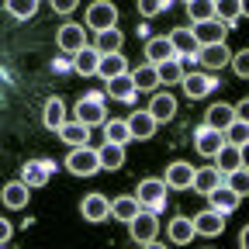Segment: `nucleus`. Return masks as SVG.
<instances>
[{
  "label": "nucleus",
  "instance_id": "f257e3e1",
  "mask_svg": "<svg viewBox=\"0 0 249 249\" xmlns=\"http://www.w3.org/2000/svg\"><path fill=\"white\" fill-rule=\"evenodd\" d=\"M66 170L73 177H93L101 170L97 163V149H87V145H73V152L66 156Z\"/></svg>",
  "mask_w": 249,
  "mask_h": 249
},
{
  "label": "nucleus",
  "instance_id": "f03ea898",
  "mask_svg": "<svg viewBox=\"0 0 249 249\" xmlns=\"http://www.w3.org/2000/svg\"><path fill=\"white\" fill-rule=\"evenodd\" d=\"M166 191H170V187L163 183V180H142L139 183V191H135V197H139V204L142 208H149V211H160L163 204H166Z\"/></svg>",
  "mask_w": 249,
  "mask_h": 249
},
{
  "label": "nucleus",
  "instance_id": "7ed1b4c3",
  "mask_svg": "<svg viewBox=\"0 0 249 249\" xmlns=\"http://www.w3.org/2000/svg\"><path fill=\"white\" fill-rule=\"evenodd\" d=\"M114 24H118V7L111 0H97V4L87 7V28L104 31V28H114Z\"/></svg>",
  "mask_w": 249,
  "mask_h": 249
},
{
  "label": "nucleus",
  "instance_id": "20e7f679",
  "mask_svg": "<svg viewBox=\"0 0 249 249\" xmlns=\"http://www.w3.org/2000/svg\"><path fill=\"white\" fill-rule=\"evenodd\" d=\"M191 31H194V42H197V45H214V42H225L229 24L218 21V18H208V21H197Z\"/></svg>",
  "mask_w": 249,
  "mask_h": 249
},
{
  "label": "nucleus",
  "instance_id": "39448f33",
  "mask_svg": "<svg viewBox=\"0 0 249 249\" xmlns=\"http://www.w3.org/2000/svg\"><path fill=\"white\" fill-rule=\"evenodd\" d=\"M55 45L66 52V55H76V52L87 45V28H83V24H73V21L62 24L59 35H55Z\"/></svg>",
  "mask_w": 249,
  "mask_h": 249
},
{
  "label": "nucleus",
  "instance_id": "423d86ee",
  "mask_svg": "<svg viewBox=\"0 0 249 249\" xmlns=\"http://www.w3.org/2000/svg\"><path fill=\"white\" fill-rule=\"evenodd\" d=\"M156 232H160V222H156L152 211H139L132 222H128V235H132L135 242H152Z\"/></svg>",
  "mask_w": 249,
  "mask_h": 249
},
{
  "label": "nucleus",
  "instance_id": "0eeeda50",
  "mask_svg": "<svg viewBox=\"0 0 249 249\" xmlns=\"http://www.w3.org/2000/svg\"><path fill=\"white\" fill-rule=\"evenodd\" d=\"M80 214H83V222H107L111 218V201L104 194H87L83 204H80Z\"/></svg>",
  "mask_w": 249,
  "mask_h": 249
},
{
  "label": "nucleus",
  "instance_id": "6e6552de",
  "mask_svg": "<svg viewBox=\"0 0 249 249\" xmlns=\"http://www.w3.org/2000/svg\"><path fill=\"white\" fill-rule=\"evenodd\" d=\"M104 101H97V97H80V104H76V121H83L87 128H93V124H104Z\"/></svg>",
  "mask_w": 249,
  "mask_h": 249
},
{
  "label": "nucleus",
  "instance_id": "1a4fd4ad",
  "mask_svg": "<svg viewBox=\"0 0 249 249\" xmlns=\"http://www.w3.org/2000/svg\"><path fill=\"white\" fill-rule=\"evenodd\" d=\"M211 160L218 163V166H214L218 173H232L235 166H246V149H239V145H232V142H225L222 149H218V152L211 156Z\"/></svg>",
  "mask_w": 249,
  "mask_h": 249
},
{
  "label": "nucleus",
  "instance_id": "9d476101",
  "mask_svg": "<svg viewBox=\"0 0 249 249\" xmlns=\"http://www.w3.org/2000/svg\"><path fill=\"white\" fill-rule=\"evenodd\" d=\"M191 180H194V166L183 163V160L170 163V166H166V177H163V183L170 187V191H187V187H191Z\"/></svg>",
  "mask_w": 249,
  "mask_h": 249
},
{
  "label": "nucleus",
  "instance_id": "9b49d317",
  "mask_svg": "<svg viewBox=\"0 0 249 249\" xmlns=\"http://www.w3.org/2000/svg\"><path fill=\"white\" fill-rule=\"evenodd\" d=\"M222 145H225V135L218 132V128H208V124H201V128H197V135H194V149H197L201 156H208V160H211V156L222 149Z\"/></svg>",
  "mask_w": 249,
  "mask_h": 249
},
{
  "label": "nucleus",
  "instance_id": "f8f14e48",
  "mask_svg": "<svg viewBox=\"0 0 249 249\" xmlns=\"http://www.w3.org/2000/svg\"><path fill=\"white\" fill-rule=\"evenodd\" d=\"M194 55L204 62L208 70H222L225 62L232 59V52H229V45H225V42H214V45H197V52H194Z\"/></svg>",
  "mask_w": 249,
  "mask_h": 249
},
{
  "label": "nucleus",
  "instance_id": "ddd939ff",
  "mask_svg": "<svg viewBox=\"0 0 249 249\" xmlns=\"http://www.w3.org/2000/svg\"><path fill=\"white\" fill-rule=\"evenodd\" d=\"M222 229H225V214L214 208H208L194 218V235H222Z\"/></svg>",
  "mask_w": 249,
  "mask_h": 249
},
{
  "label": "nucleus",
  "instance_id": "4468645a",
  "mask_svg": "<svg viewBox=\"0 0 249 249\" xmlns=\"http://www.w3.org/2000/svg\"><path fill=\"white\" fill-rule=\"evenodd\" d=\"M180 87H183V93H187L191 101H197V97H208V93H211L218 83H214L211 76H204V73H191V76L180 80Z\"/></svg>",
  "mask_w": 249,
  "mask_h": 249
},
{
  "label": "nucleus",
  "instance_id": "2eb2a0df",
  "mask_svg": "<svg viewBox=\"0 0 249 249\" xmlns=\"http://www.w3.org/2000/svg\"><path fill=\"white\" fill-rule=\"evenodd\" d=\"M149 114H152V121L160 124V121H170L173 114H177V97L173 93H156V97L149 101V107H145Z\"/></svg>",
  "mask_w": 249,
  "mask_h": 249
},
{
  "label": "nucleus",
  "instance_id": "dca6fc26",
  "mask_svg": "<svg viewBox=\"0 0 249 249\" xmlns=\"http://www.w3.org/2000/svg\"><path fill=\"white\" fill-rule=\"evenodd\" d=\"M208 201H211V208H214V211H222V214H229V211H235V208L242 204V197H239L235 191H229L225 183H218L214 191L208 194Z\"/></svg>",
  "mask_w": 249,
  "mask_h": 249
},
{
  "label": "nucleus",
  "instance_id": "f3484780",
  "mask_svg": "<svg viewBox=\"0 0 249 249\" xmlns=\"http://www.w3.org/2000/svg\"><path fill=\"white\" fill-rule=\"evenodd\" d=\"M28 191H31V187H28L24 180H11L4 191H0V201H4L7 208H14V211H18V208H28V197H31Z\"/></svg>",
  "mask_w": 249,
  "mask_h": 249
},
{
  "label": "nucleus",
  "instance_id": "a211bd4d",
  "mask_svg": "<svg viewBox=\"0 0 249 249\" xmlns=\"http://www.w3.org/2000/svg\"><path fill=\"white\" fill-rule=\"evenodd\" d=\"M52 170H55V166H52L49 160H35V163H28V166H24V177H21V180L31 187V191H35V187H45V183H49Z\"/></svg>",
  "mask_w": 249,
  "mask_h": 249
},
{
  "label": "nucleus",
  "instance_id": "6ab92c4d",
  "mask_svg": "<svg viewBox=\"0 0 249 249\" xmlns=\"http://www.w3.org/2000/svg\"><path fill=\"white\" fill-rule=\"evenodd\" d=\"M139 211H142V204H139L135 194H124V197H114L111 201V218H118V222H124V225H128Z\"/></svg>",
  "mask_w": 249,
  "mask_h": 249
},
{
  "label": "nucleus",
  "instance_id": "aec40b11",
  "mask_svg": "<svg viewBox=\"0 0 249 249\" xmlns=\"http://www.w3.org/2000/svg\"><path fill=\"white\" fill-rule=\"evenodd\" d=\"M121 73H128V62H124V55L121 52H111V55H101V62H97V76L107 83V80H114V76H121Z\"/></svg>",
  "mask_w": 249,
  "mask_h": 249
},
{
  "label": "nucleus",
  "instance_id": "412c9836",
  "mask_svg": "<svg viewBox=\"0 0 249 249\" xmlns=\"http://www.w3.org/2000/svg\"><path fill=\"white\" fill-rule=\"evenodd\" d=\"M104 93H107V97H114V101H132V97H135L132 73H121V76L107 80V83H104Z\"/></svg>",
  "mask_w": 249,
  "mask_h": 249
},
{
  "label": "nucleus",
  "instance_id": "4be33fe9",
  "mask_svg": "<svg viewBox=\"0 0 249 249\" xmlns=\"http://www.w3.org/2000/svg\"><path fill=\"white\" fill-rule=\"evenodd\" d=\"M124 124H128V135L139 139V142H142V139H152V132H156V121H152L149 111H135Z\"/></svg>",
  "mask_w": 249,
  "mask_h": 249
},
{
  "label": "nucleus",
  "instance_id": "5701e85b",
  "mask_svg": "<svg viewBox=\"0 0 249 249\" xmlns=\"http://www.w3.org/2000/svg\"><path fill=\"white\" fill-rule=\"evenodd\" d=\"M218 183H225V173H218L214 166H204V170H194V180H191V187L197 194H211Z\"/></svg>",
  "mask_w": 249,
  "mask_h": 249
},
{
  "label": "nucleus",
  "instance_id": "b1692460",
  "mask_svg": "<svg viewBox=\"0 0 249 249\" xmlns=\"http://www.w3.org/2000/svg\"><path fill=\"white\" fill-rule=\"evenodd\" d=\"M97 163H101V170H121V166H124V145L104 142V145L97 149Z\"/></svg>",
  "mask_w": 249,
  "mask_h": 249
},
{
  "label": "nucleus",
  "instance_id": "393cba45",
  "mask_svg": "<svg viewBox=\"0 0 249 249\" xmlns=\"http://www.w3.org/2000/svg\"><path fill=\"white\" fill-rule=\"evenodd\" d=\"M55 132H59V139L66 145H87V139H90V128L83 121H62Z\"/></svg>",
  "mask_w": 249,
  "mask_h": 249
},
{
  "label": "nucleus",
  "instance_id": "a878e982",
  "mask_svg": "<svg viewBox=\"0 0 249 249\" xmlns=\"http://www.w3.org/2000/svg\"><path fill=\"white\" fill-rule=\"evenodd\" d=\"M166 38H170V45H173L177 59H180V55H194V52H197V42H194V31H191V28H173V35H166Z\"/></svg>",
  "mask_w": 249,
  "mask_h": 249
},
{
  "label": "nucleus",
  "instance_id": "bb28decb",
  "mask_svg": "<svg viewBox=\"0 0 249 249\" xmlns=\"http://www.w3.org/2000/svg\"><path fill=\"white\" fill-rule=\"evenodd\" d=\"M97 62H101V52L93 49V45H83L76 55H73V70L80 76H90V73H97Z\"/></svg>",
  "mask_w": 249,
  "mask_h": 249
},
{
  "label": "nucleus",
  "instance_id": "cd10ccee",
  "mask_svg": "<svg viewBox=\"0 0 249 249\" xmlns=\"http://www.w3.org/2000/svg\"><path fill=\"white\" fill-rule=\"evenodd\" d=\"M232 121H235V107H229V104H211L208 107V118H204L208 128H218V132H225Z\"/></svg>",
  "mask_w": 249,
  "mask_h": 249
},
{
  "label": "nucleus",
  "instance_id": "c85d7f7f",
  "mask_svg": "<svg viewBox=\"0 0 249 249\" xmlns=\"http://www.w3.org/2000/svg\"><path fill=\"white\" fill-rule=\"evenodd\" d=\"M121 42H124V35H121L118 24H114V28L97 31V42H93V49H97L101 55H111V52H121Z\"/></svg>",
  "mask_w": 249,
  "mask_h": 249
},
{
  "label": "nucleus",
  "instance_id": "c756f323",
  "mask_svg": "<svg viewBox=\"0 0 249 249\" xmlns=\"http://www.w3.org/2000/svg\"><path fill=\"white\" fill-rule=\"evenodd\" d=\"M242 14H246V0H214V18L218 21L235 24Z\"/></svg>",
  "mask_w": 249,
  "mask_h": 249
},
{
  "label": "nucleus",
  "instance_id": "7c9ffc66",
  "mask_svg": "<svg viewBox=\"0 0 249 249\" xmlns=\"http://www.w3.org/2000/svg\"><path fill=\"white\" fill-rule=\"evenodd\" d=\"M166 235H170V242L187 246V242L194 239V222H191V218H183V214H177L173 222H170V229H166Z\"/></svg>",
  "mask_w": 249,
  "mask_h": 249
},
{
  "label": "nucleus",
  "instance_id": "2f4dec72",
  "mask_svg": "<svg viewBox=\"0 0 249 249\" xmlns=\"http://www.w3.org/2000/svg\"><path fill=\"white\" fill-rule=\"evenodd\" d=\"M145 55H149L152 66H156V62H163V59H177V52H173V45H170L166 35L163 38H149L145 42Z\"/></svg>",
  "mask_w": 249,
  "mask_h": 249
},
{
  "label": "nucleus",
  "instance_id": "473e14b6",
  "mask_svg": "<svg viewBox=\"0 0 249 249\" xmlns=\"http://www.w3.org/2000/svg\"><path fill=\"white\" fill-rule=\"evenodd\" d=\"M156 76H160V83H180L183 80V62L180 59H163V62H156Z\"/></svg>",
  "mask_w": 249,
  "mask_h": 249
},
{
  "label": "nucleus",
  "instance_id": "72a5a7b5",
  "mask_svg": "<svg viewBox=\"0 0 249 249\" xmlns=\"http://www.w3.org/2000/svg\"><path fill=\"white\" fill-rule=\"evenodd\" d=\"M132 83H135V93H139V90H156V87H160V76H156V66H152V62L139 66V70L132 73Z\"/></svg>",
  "mask_w": 249,
  "mask_h": 249
},
{
  "label": "nucleus",
  "instance_id": "f704fd0d",
  "mask_svg": "<svg viewBox=\"0 0 249 249\" xmlns=\"http://www.w3.org/2000/svg\"><path fill=\"white\" fill-rule=\"evenodd\" d=\"M104 142H118V145H124V142H132V135H128V124L124 121H118V118H104Z\"/></svg>",
  "mask_w": 249,
  "mask_h": 249
},
{
  "label": "nucleus",
  "instance_id": "c9c22d12",
  "mask_svg": "<svg viewBox=\"0 0 249 249\" xmlns=\"http://www.w3.org/2000/svg\"><path fill=\"white\" fill-rule=\"evenodd\" d=\"M42 118H45V128H52V132H55L59 124L66 121V107H62V101H59V97L45 101V114H42Z\"/></svg>",
  "mask_w": 249,
  "mask_h": 249
},
{
  "label": "nucleus",
  "instance_id": "e433bc0d",
  "mask_svg": "<svg viewBox=\"0 0 249 249\" xmlns=\"http://www.w3.org/2000/svg\"><path fill=\"white\" fill-rule=\"evenodd\" d=\"M225 135V142H232V145H239V149H246V142H249V124L242 121V118H235L229 128L222 132Z\"/></svg>",
  "mask_w": 249,
  "mask_h": 249
},
{
  "label": "nucleus",
  "instance_id": "4c0bfd02",
  "mask_svg": "<svg viewBox=\"0 0 249 249\" xmlns=\"http://www.w3.org/2000/svg\"><path fill=\"white\" fill-rule=\"evenodd\" d=\"M225 187L235 191L239 197H246L249 194V173H246V166H235L232 173H225Z\"/></svg>",
  "mask_w": 249,
  "mask_h": 249
},
{
  "label": "nucleus",
  "instance_id": "58836bf2",
  "mask_svg": "<svg viewBox=\"0 0 249 249\" xmlns=\"http://www.w3.org/2000/svg\"><path fill=\"white\" fill-rule=\"evenodd\" d=\"M4 7H7V14H14V18L28 21V18H35L38 0H4Z\"/></svg>",
  "mask_w": 249,
  "mask_h": 249
},
{
  "label": "nucleus",
  "instance_id": "ea45409f",
  "mask_svg": "<svg viewBox=\"0 0 249 249\" xmlns=\"http://www.w3.org/2000/svg\"><path fill=\"white\" fill-rule=\"evenodd\" d=\"M187 14H191L194 24L214 18V0H187Z\"/></svg>",
  "mask_w": 249,
  "mask_h": 249
},
{
  "label": "nucleus",
  "instance_id": "a19ab883",
  "mask_svg": "<svg viewBox=\"0 0 249 249\" xmlns=\"http://www.w3.org/2000/svg\"><path fill=\"white\" fill-rule=\"evenodd\" d=\"M229 62H232L235 76H242V80L249 76V52H246V49H242V52H232V59H229Z\"/></svg>",
  "mask_w": 249,
  "mask_h": 249
},
{
  "label": "nucleus",
  "instance_id": "79ce46f5",
  "mask_svg": "<svg viewBox=\"0 0 249 249\" xmlns=\"http://www.w3.org/2000/svg\"><path fill=\"white\" fill-rule=\"evenodd\" d=\"M135 7H139L142 18H156L160 11H166V7H163V0H135Z\"/></svg>",
  "mask_w": 249,
  "mask_h": 249
},
{
  "label": "nucleus",
  "instance_id": "37998d69",
  "mask_svg": "<svg viewBox=\"0 0 249 249\" xmlns=\"http://www.w3.org/2000/svg\"><path fill=\"white\" fill-rule=\"evenodd\" d=\"M49 4H52L55 14H73L76 11V0H49Z\"/></svg>",
  "mask_w": 249,
  "mask_h": 249
},
{
  "label": "nucleus",
  "instance_id": "c03bdc74",
  "mask_svg": "<svg viewBox=\"0 0 249 249\" xmlns=\"http://www.w3.org/2000/svg\"><path fill=\"white\" fill-rule=\"evenodd\" d=\"M14 235V229H11V222H7V218H0V246H4L7 239Z\"/></svg>",
  "mask_w": 249,
  "mask_h": 249
},
{
  "label": "nucleus",
  "instance_id": "a18cd8bd",
  "mask_svg": "<svg viewBox=\"0 0 249 249\" xmlns=\"http://www.w3.org/2000/svg\"><path fill=\"white\" fill-rule=\"evenodd\" d=\"M235 118H242V121L249 118V101H242V104H235Z\"/></svg>",
  "mask_w": 249,
  "mask_h": 249
}]
</instances>
